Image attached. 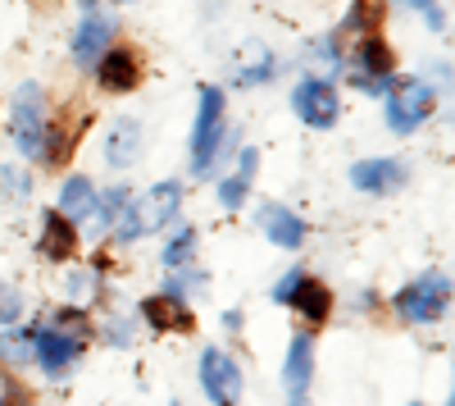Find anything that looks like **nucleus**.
Here are the masks:
<instances>
[{
    "mask_svg": "<svg viewBox=\"0 0 455 406\" xmlns=\"http://www.w3.org/2000/svg\"><path fill=\"white\" fill-rule=\"evenodd\" d=\"M182 210V183L164 178L156 188H146L141 197H128V210L119 215V224H114V238L119 242H137L146 233H160L164 224H173Z\"/></svg>",
    "mask_w": 455,
    "mask_h": 406,
    "instance_id": "1",
    "label": "nucleus"
},
{
    "mask_svg": "<svg viewBox=\"0 0 455 406\" xmlns=\"http://www.w3.org/2000/svg\"><path fill=\"white\" fill-rule=\"evenodd\" d=\"M28 334H32V361L42 365L46 375L60 379L64 370H73V365H78L83 343H87V324H83L78 311H60L51 324L28 329Z\"/></svg>",
    "mask_w": 455,
    "mask_h": 406,
    "instance_id": "2",
    "label": "nucleus"
},
{
    "mask_svg": "<svg viewBox=\"0 0 455 406\" xmlns=\"http://www.w3.org/2000/svg\"><path fill=\"white\" fill-rule=\"evenodd\" d=\"M10 128H14V142H19L23 156L46 160V151H51V119H46V92L36 87V83H23L14 92Z\"/></svg>",
    "mask_w": 455,
    "mask_h": 406,
    "instance_id": "3",
    "label": "nucleus"
},
{
    "mask_svg": "<svg viewBox=\"0 0 455 406\" xmlns=\"http://www.w3.org/2000/svg\"><path fill=\"white\" fill-rule=\"evenodd\" d=\"M223 142H228V128H223V92L219 87H201L196 133H192V174L196 178H205L219 165Z\"/></svg>",
    "mask_w": 455,
    "mask_h": 406,
    "instance_id": "4",
    "label": "nucleus"
},
{
    "mask_svg": "<svg viewBox=\"0 0 455 406\" xmlns=\"http://www.w3.org/2000/svg\"><path fill=\"white\" fill-rule=\"evenodd\" d=\"M446 306H451V279L442 270L414 279L410 288L396 292V315L410 320V324H433V320L446 315Z\"/></svg>",
    "mask_w": 455,
    "mask_h": 406,
    "instance_id": "5",
    "label": "nucleus"
},
{
    "mask_svg": "<svg viewBox=\"0 0 455 406\" xmlns=\"http://www.w3.org/2000/svg\"><path fill=\"white\" fill-rule=\"evenodd\" d=\"M433 110H437V87H428L424 78H401L387 92V128L405 137L419 124H428Z\"/></svg>",
    "mask_w": 455,
    "mask_h": 406,
    "instance_id": "6",
    "label": "nucleus"
},
{
    "mask_svg": "<svg viewBox=\"0 0 455 406\" xmlns=\"http://www.w3.org/2000/svg\"><path fill=\"white\" fill-rule=\"evenodd\" d=\"M274 302H291L300 315H306L310 324H323L328 311H332V297L328 288L319 279H310L306 270H287L278 283H274Z\"/></svg>",
    "mask_w": 455,
    "mask_h": 406,
    "instance_id": "7",
    "label": "nucleus"
},
{
    "mask_svg": "<svg viewBox=\"0 0 455 406\" xmlns=\"http://www.w3.org/2000/svg\"><path fill=\"white\" fill-rule=\"evenodd\" d=\"M201 388L214 406H237L242 402V370L223 347H205L201 356Z\"/></svg>",
    "mask_w": 455,
    "mask_h": 406,
    "instance_id": "8",
    "label": "nucleus"
},
{
    "mask_svg": "<svg viewBox=\"0 0 455 406\" xmlns=\"http://www.w3.org/2000/svg\"><path fill=\"white\" fill-rule=\"evenodd\" d=\"M291 110L300 115V124H310V128H332L337 124V92L328 78H300L291 87Z\"/></svg>",
    "mask_w": 455,
    "mask_h": 406,
    "instance_id": "9",
    "label": "nucleus"
},
{
    "mask_svg": "<svg viewBox=\"0 0 455 406\" xmlns=\"http://www.w3.org/2000/svg\"><path fill=\"white\" fill-rule=\"evenodd\" d=\"M310 384H315V343H310V334H296L287 343V361H283L287 406H306L310 402Z\"/></svg>",
    "mask_w": 455,
    "mask_h": 406,
    "instance_id": "10",
    "label": "nucleus"
},
{
    "mask_svg": "<svg viewBox=\"0 0 455 406\" xmlns=\"http://www.w3.org/2000/svg\"><path fill=\"white\" fill-rule=\"evenodd\" d=\"M114 42V14H100V10H87L83 23L73 28V64L92 69Z\"/></svg>",
    "mask_w": 455,
    "mask_h": 406,
    "instance_id": "11",
    "label": "nucleus"
},
{
    "mask_svg": "<svg viewBox=\"0 0 455 406\" xmlns=\"http://www.w3.org/2000/svg\"><path fill=\"white\" fill-rule=\"evenodd\" d=\"M351 183H355L360 192L387 197V192H396L401 183H405V165H401V160H392V156H378V160H360V165L351 169Z\"/></svg>",
    "mask_w": 455,
    "mask_h": 406,
    "instance_id": "12",
    "label": "nucleus"
},
{
    "mask_svg": "<svg viewBox=\"0 0 455 406\" xmlns=\"http://www.w3.org/2000/svg\"><path fill=\"white\" fill-rule=\"evenodd\" d=\"M392 60H396L392 46H387L378 32L360 37V46H355V55H351V78H355V87L369 83V78H387V73H392Z\"/></svg>",
    "mask_w": 455,
    "mask_h": 406,
    "instance_id": "13",
    "label": "nucleus"
},
{
    "mask_svg": "<svg viewBox=\"0 0 455 406\" xmlns=\"http://www.w3.org/2000/svg\"><path fill=\"white\" fill-rule=\"evenodd\" d=\"M255 219H259L264 238H269L274 247H283V251H296L300 242H306V219L291 215L287 206H259Z\"/></svg>",
    "mask_w": 455,
    "mask_h": 406,
    "instance_id": "14",
    "label": "nucleus"
},
{
    "mask_svg": "<svg viewBox=\"0 0 455 406\" xmlns=\"http://www.w3.org/2000/svg\"><path fill=\"white\" fill-rule=\"evenodd\" d=\"M96 64H100V87L105 92H132L141 83V64H137L132 51H114L109 46Z\"/></svg>",
    "mask_w": 455,
    "mask_h": 406,
    "instance_id": "15",
    "label": "nucleus"
},
{
    "mask_svg": "<svg viewBox=\"0 0 455 406\" xmlns=\"http://www.w3.org/2000/svg\"><path fill=\"white\" fill-rule=\"evenodd\" d=\"M141 151V124L137 119H114L109 133H105V160L114 169H128Z\"/></svg>",
    "mask_w": 455,
    "mask_h": 406,
    "instance_id": "16",
    "label": "nucleus"
},
{
    "mask_svg": "<svg viewBox=\"0 0 455 406\" xmlns=\"http://www.w3.org/2000/svg\"><path fill=\"white\" fill-rule=\"evenodd\" d=\"M60 215L68 219V224H83V219L96 215V188H92V178H83V174L64 178V188H60Z\"/></svg>",
    "mask_w": 455,
    "mask_h": 406,
    "instance_id": "17",
    "label": "nucleus"
},
{
    "mask_svg": "<svg viewBox=\"0 0 455 406\" xmlns=\"http://www.w3.org/2000/svg\"><path fill=\"white\" fill-rule=\"evenodd\" d=\"M73 247H78V224H68L60 210H46L42 215V251L51 261H68Z\"/></svg>",
    "mask_w": 455,
    "mask_h": 406,
    "instance_id": "18",
    "label": "nucleus"
},
{
    "mask_svg": "<svg viewBox=\"0 0 455 406\" xmlns=\"http://www.w3.org/2000/svg\"><path fill=\"white\" fill-rule=\"evenodd\" d=\"M141 315H146L150 329H182V334L192 329V311H187V302H173V297H164V292L160 297H146Z\"/></svg>",
    "mask_w": 455,
    "mask_h": 406,
    "instance_id": "19",
    "label": "nucleus"
},
{
    "mask_svg": "<svg viewBox=\"0 0 455 406\" xmlns=\"http://www.w3.org/2000/svg\"><path fill=\"white\" fill-rule=\"evenodd\" d=\"M306 64H310V69H319L323 78L332 83V73H337L341 64H347V60H341V51H337V37H315L310 51H306Z\"/></svg>",
    "mask_w": 455,
    "mask_h": 406,
    "instance_id": "20",
    "label": "nucleus"
},
{
    "mask_svg": "<svg viewBox=\"0 0 455 406\" xmlns=\"http://www.w3.org/2000/svg\"><path fill=\"white\" fill-rule=\"evenodd\" d=\"M0 356H5L10 365H28L32 361V334L28 329H14V324L0 329Z\"/></svg>",
    "mask_w": 455,
    "mask_h": 406,
    "instance_id": "21",
    "label": "nucleus"
},
{
    "mask_svg": "<svg viewBox=\"0 0 455 406\" xmlns=\"http://www.w3.org/2000/svg\"><path fill=\"white\" fill-rule=\"evenodd\" d=\"M192 251H196V229H192V224H182V229L173 233V242L164 247V265H169V270L187 265V261H192Z\"/></svg>",
    "mask_w": 455,
    "mask_h": 406,
    "instance_id": "22",
    "label": "nucleus"
},
{
    "mask_svg": "<svg viewBox=\"0 0 455 406\" xmlns=\"http://www.w3.org/2000/svg\"><path fill=\"white\" fill-rule=\"evenodd\" d=\"M128 188H109L105 197H96V215H100V229H114L119 224V215L128 210Z\"/></svg>",
    "mask_w": 455,
    "mask_h": 406,
    "instance_id": "23",
    "label": "nucleus"
},
{
    "mask_svg": "<svg viewBox=\"0 0 455 406\" xmlns=\"http://www.w3.org/2000/svg\"><path fill=\"white\" fill-rule=\"evenodd\" d=\"M246 192H251L246 178H237V174L219 178V206H223V210H242V206H246Z\"/></svg>",
    "mask_w": 455,
    "mask_h": 406,
    "instance_id": "24",
    "label": "nucleus"
},
{
    "mask_svg": "<svg viewBox=\"0 0 455 406\" xmlns=\"http://www.w3.org/2000/svg\"><path fill=\"white\" fill-rule=\"evenodd\" d=\"M64 292L73 302H92L96 292H100V283H96V270H73L68 279H64Z\"/></svg>",
    "mask_w": 455,
    "mask_h": 406,
    "instance_id": "25",
    "label": "nucleus"
},
{
    "mask_svg": "<svg viewBox=\"0 0 455 406\" xmlns=\"http://www.w3.org/2000/svg\"><path fill=\"white\" fill-rule=\"evenodd\" d=\"M19 315H23V292L14 283H0V329L14 324Z\"/></svg>",
    "mask_w": 455,
    "mask_h": 406,
    "instance_id": "26",
    "label": "nucleus"
},
{
    "mask_svg": "<svg viewBox=\"0 0 455 406\" xmlns=\"http://www.w3.org/2000/svg\"><path fill=\"white\" fill-rule=\"evenodd\" d=\"M401 5H405V10H419L433 32H446V10L437 5V0H401Z\"/></svg>",
    "mask_w": 455,
    "mask_h": 406,
    "instance_id": "27",
    "label": "nucleus"
},
{
    "mask_svg": "<svg viewBox=\"0 0 455 406\" xmlns=\"http://www.w3.org/2000/svg\"><path fill=\"white\" fill-rule=\"evenodd\" d=\"M0 192L14 197V201H23V197H28V174H23V169H5V165H0Z\"/></svg>",
    "mask_w": 455,
    "mask_h": 406,
    "instance_id": "28",
    "label": "nucleus"
},
{
    "mask_svg": "<svg viewBox=\"0 0 455 406\" xmlns=\"http://www.w3.org/2000/svg\"><path fill=\"white\" fill-rule=\"evenodd\" d=\"M255 169H259V151L255 146H242V156H237V178H255Z\"/></svg>",
    "mask_w": 455,
    "mask_h": 406,
    "instance_id": "29",
    "label": "nucleus"
},
{
    "mask_svg": "<svg viewBox=\"0 0 455 406\" xmlns=\"http://www.w3.org/2000/svg\"><path fill=\"white\" fill-rule=\"evenodd\" d=\"M78 5H83V10H96V0H78Z\"/></svg>",
    "mask_w": 455,
    "mask_h": 406,
    "instance_id": "30",
    "label": "nucleus"
},
{
    "mask_svg": "<svg viewBox=\"0 0 455 406\" xmlns=\"http://www.w3.org/2000/svg\"><path fill=\"white\" fill-rule=\"evenodd\" d=\"M0 406H5V384H0Z\"/></svg>",
    "mask_w": 455,
    "mask_h": 406,
    "instance_id": "31",
    "label": "nucleus"
},
{
    "mask_svg": "<svg viewBox=\"0 0 455 406\" xmlns=\"http://www.w3.org/2000/svg\"><path fill=\"white\" fill-rule=\"evenodd\" d=\"M119 5H137V0H119Z\"/></svg>",
    "mask_w": 455,
    "mask_h": 406,
    "instance_id": "32",
    "label": "nucleus"
},
{
    "mask_svg": "<svg viewBox=\"0 0 455 406\" xmlns=\"http://www.w3.org/2000/svg\"><path fill=\"white\" fill-rule=\"evenodd\" d=\"M410 406H419V402H410Z\"/></svg>",
    "mask_w": 455,
    "mask_h": 406,
    "instance_id": "33",
    "label": "nucleus"
},
{
    "mask_svg": "<svg viewBox=\"0 0 455 406\" xmlns=\"http://www.w3.org/2000/svg\"><path fill=\"white\" fill-rule=\"evenodd\" d=\"M169 406H178V402H169Z\"/></svg>",
    "mask_w": 455,
    "mask_h": 406,
    "instance_id": "34",
    "label": "nucleus"
}]
</instances>
